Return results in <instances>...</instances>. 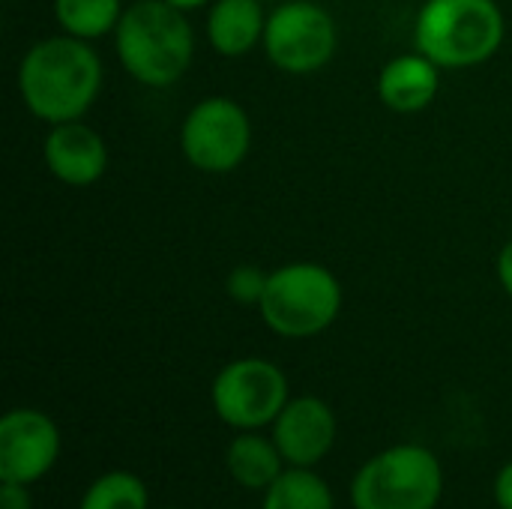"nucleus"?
<instances>
[{
  "mask_svg": "<svg viewBox=\"0 0 512 509\" xmlns=\"http://www.w3.org/2000/svg\"><path fill=\"white\" fill-rule=\"evenodd\" d=\"M102 90V60L90 42L69 33L39 39L18 66L24 108L42 123L81 120Z\"/></svg>",
  "mask_w": 512,
  "mask_h": 509,
  "instance_id": "nucleus-1",
  "label": "nucleus"
},
{
  "mask_svg": "<svg viewBox=\"0 0 512 509\" xmlns=\"http://www.w3.org/2000/svg\"><path fill=\"white\" fill-rule=\"evenodd\" d=\"M114 48L132 81L162 90L177 84L195 60V33L183 9L165 0H135L123 9Z\"/></svg>",
  "mask_w": 512,
  "mask_h": 509,
  "instance_id": "nucleus-2",
  "label": "nucleus"
},
{
  "mask_svg": "<svg viewBox=\"0 0 512 509\" xmlns=\"http://www.w3.org/2000/svg\"><path fill=\"white\" fill-rule=\"evenodd\" d=\"M507 36L498 0H426L417 12L414 45L441 69H471L492 60Z\"/></svg>",
  "mask_w": 512,
  "mask_h": 509,
  "instance_id": "nucleus-3",
  "label": "nucleus"
},
{
  "mask_svg": "<svg viewBox=\"0 0 512 509\" xmlns=\"http://www.w3.org/2000/svg\"><path fill=\"white\" fill-rule=\"evenodd\" d=\"M264 324L282 339H312L342 312V282L318 261H291L267 276L258 306Z\"/></svg>",
  "mask_w": 512,
  "mask_h": 509,
  "instance_id": "nucleus-4",
  "label": "nucleus"
},
{
  "mask_svg": "<svg viewBox=\"0 0 512 509\" xmlns=\"http://www.w3.org/2000/svg\"><path fill=\"white\" fill-rule=\"evenodd\" d=\"M444 495V471L432 450L399 444L369 459L354 483V509H435Z\"/></svg>",
  "mask_w": 512,
  "mask_h": 509,
  "instance_id": "nucleus-5",
  "label": "nucleus"
},
{
  "mask_svg": "<svg viewBox=\"0 0 512 509\" xmlns=\"http://www.w3.org/2000/svg\"><path fill=\"white\" fill-rule=\"evenodd\" d=\"M252 150V120L231 96H204L180 123V153L201 174H231Z\"/></svg>",
  "mask_w": 512,
  "mask_h": 509,
  "instance_id": "nucleus-6",
  "label": "nucleus"
},
{
  "mask_svg": "<svg viewBox=\"0 0 512 509\" xmlns=\"http://www.w3.org/2000/svg\"><path fill=\"white\" fill-rule=\"evenodd\" d=\"M339 48L336 18L312 0H288L267 15L264 54L285 75L324 69Z\"/></svg>",
  "mask_w": 512,
  "mask_h": 509,
  "instance_id": "nucleus-7",
  "label": "nucleus"
},
{
  "mask_svg": "<svg viewBox=\"0 0 512 509\" xmlns=\"http://www.w3.org/2000/svg\"><path fill=\"white\" fill-rule=\"evenodd\" d=\"M213 408L222 423L240 432H255L276 423L288 399L285 372L261 357H243L228 363L213 381Z\"/></svg>",
  "mask_w": 512,
  "mask_h": 509,
  "instance_id": "nucleus-8",
  "label": "nucleus"
},
{
  "mask_svg": "<svg viewBox=\"0 0 512 509\" xmlns=\"http://www.w3.org/2000/svg\"><path fill=\"white\" fill-rule=\"evenodd\" d=\"M60 456L54 420L33 408H15L0 420V480L30 486L42 480Z\"/></svg>",
  "mask_w": 512,
  "mask_h": 509,
  "instance_id": "nucleus-9",
  "label": "nucleus"
},
{
  "mask_svg": "<svg viewBox=\"0 0 512 509\" xmlns=\"http://www.w3.org/2000/svg\"><path fill=\"white\" fill-rule=\"evenodd\" d=\"M273 444L291 468L318 465L336 444V414L318 396L291 399L273 423Z\"/></svg>",
  "mask_w": 512,
  "mask_h": 509,
  "instance_id": "nucleus-10",
  "label": "nucleus"
},
{
  "mask_svg": "<svg viewBox=\"0 0 512 509\" xmlns=\"http://www.w3.org/2000/svg\"><path fill=\"white\" fill-rule=\"evenodd\" d=\"M42 159L48 174L72 189L93 186L108 171L105 138L84 120L54 123L42 141Z\"/></svg>",
  "mask_w": 512,
  "mask_h": 509,
  "instance_id": "nucleus-11",
  "label": "nucleus"
},
{
  "mask_svg": "<svg viewBox=\"0 0 512 509\" xmlns=\"http://www.w3.org/2000/svg\"><path fill=\"white\" fill-rule=\"evenodd\" d=\"M378 99L396 114L426 111L441 90V66L426 54L411 51L384 63L378 72Z\"/></svg>",
  "mask_w": 512,
  "mask_h": 509,
  "instance_id": "nucleus-12",
  "label": "nucleus"
},
{
  "mask_svg": "<svg viewBox=\"0 0 512 509\" xmlns=\"http://www.w3.org/2000/svg\"><path fill=\"white\" fill-rule=\"evenodd\" d=\"M264 30L261 0H213L207 9V42L222 57H246L264 45Z\"/></svg>",
  "mask_w": 512,
  "mask_h": 509,
  "instance_id": "nucleus-13",
  "label": "nucleus"
},
{
  "mask_svg": "<svg viewBox=\"0 0 512 509\" xmlns=\"http://www.w3.org/2000/svg\"><path fill=\"white\" fill-rule=\"evenodd\" d=\"M282 453L261 435H240L228 447V471L243 489H270L282 474Z\"/></svg>",
  "mask_w": 512,
  "mask_h": 509,
  "instance_id": "nucleus-14",
  "label": "nucleus"
},
{
  "mask_svg": "<svg viewBox=\"0 0 512 509\" xmlns=\"http://www.w3.org/2000/svg\"><path fill=\"white\" fill-rule=\"evenodd\" d=\"M123 9V0H54L57 27L84 42L114 33Z\"/></svg>",
  "mask_w": 512,
  "mask_h": 509,
  "instance_id": "nucleus-15",
  "label": "nucleus"
},
{
  "mask_svg": "<svg viewBox=\"0 0 512 509\" xmlns=\"http://www.w3.org/2000/svg\"><path fill=\"white\" fill-rule=\"evenodd\" d=\"M264 509H333V495L318 474L294 468L282 471L279 480L267 489Z\"/></svg>",
  "mask_w": 512,
  "mask_h": 509,
  "instance_id": "nucleus-16",
  "label": "nucleus"
},
{
  "mask_svg": "<svg viewBox=\"0 0 512 509\" xmlns=\"http://www.w3.org/2000/svg\"><path fill=\"white\" fill-rule=\"evenodd\" d=\"M147 486L129 471L99 477L81 498L78 509H147Z\"/></svg>",
  "mask_w": 512,
  "mask_h": 509,
  "instance_id": "nucleus-17",
  "label": "nucleus"
},
{
  "mask_svg": "<svg viewBox=\"0 0 512 509\" xmlns=\"http://www.w3.org/2000/svg\"><path fill=\"white\" fill-rule=\"evenodd\" d=\"M267 276L270 273H264L255 264H237L228 273V279H225V291L240 306H261V297H264V288H267Z\"/></svg>",
  "mask_w": 512,
  "mask_h": 509,
  "instance_id": "nucleus-18",
  "label": "nucleus"
},
{
  "mask_svg": "<svg viewBox=\"0 0 512 509\" xmlns=\"http://www.w3.org/2000/svg\"><path fill=\"white\" fill-rule=\"evenodd\" d=\"M0 509H33L27 486L21 483H3L0 486Z\"/></svg>",
  "mask_w": 512,
  "mask_h": 509,
  "instance_id": "nucleus-19",
  "label": "nucleus"
},
{
  "mask_svg": "<svg viewBox=\"0 0 512 509\" xmlns=\"http://www.w3.org/2000/svg\"><path fill=\"white\" fill-rule=\"evenodd\" d=\"M495 273H498V282H501V288L507 291V297L512 300V240H507V243H504V249L498 252Z\"/></svg>",
  "mask_w": 512,
  "mask_h": 509,
  "instance_id": "nucleus-20",
  "label": "nucleus"
},
{
  "mask_svg": "<svg viewBox=\"0 0 512 509\" xmlns=\"http://www.w3.org/2000/svg\"><path fill=\"white\" fill-rule=\"evenodd\" d=\"M495 504L501 509H512V462L495 477Z\"/></svg>",
  "mask_w": 512,
  "mask_h": 509,
  "instance_id": "nucleus-21",
  "label": "nucleus"
},
{
  "mask_svg": "<svg viewBox=\"0 0 512 509\" xmlns=\"http://www.w3.org/2000/svg\"><path fill=\"white\" fill-rule=\"evenodd\" d=\"M165 3H171V6H177V9H183V12H192V9L210 6L213 0H165Z\"/></svg>",
  "mask_w": 512,
  "mask_h": 509,
  "instance_id": "nucleus-22",
  "label": "nucleus"
},
{
  "mask_svg": "<svg viewBox=\"0 0 512 509\" xmlns=\"http://www.w3.org/2000/svg\"><path fill=\"white\" fill-rule=\"evenodd\" d=\"M261 3H270V0H261Z\"/></svg>",
  "mask_w": 512,
  "mask_h": 509,
  "instance_id": "nucleus-23",
  "label": "nucleus"
}]
</instances>
